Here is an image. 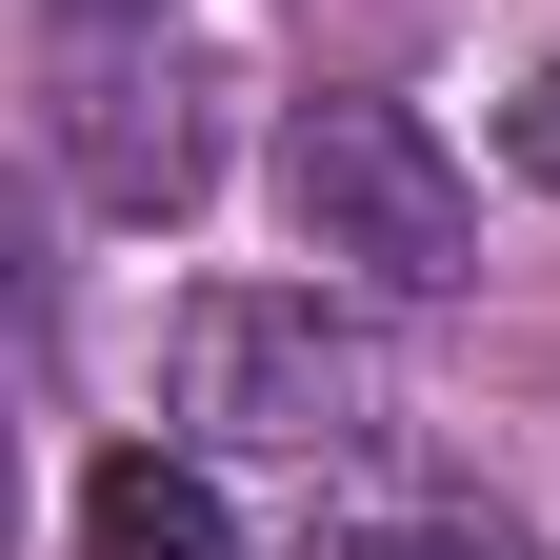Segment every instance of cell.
I'll return each instance as SVG.
<instances>
[{
  "instance_id": "6da1fadb",
  "label": "cell",
  "mask_w": 560,
  "mask_h": 560,
  "mask_svg": "<svg viewBox=\"0 0 560 560\" xmlns=\"http://www.w3.org/2000/svg\"><path fill=\"white\" fill-rule=\"evenodd\" d=\"M161 381H180V441H200V460H280V480H320V460L381 441V340L340 320L320 280H221V301H180Z\"/></svg>"
},
{
  "instance_id": "7a4b0ae2",
  "label": "cell",
  "mask_w": 560,
  "mask_h": 560,
  "mask_svg": "<svg viewBox=\"0 0 560 560\" xmlns=\"http://www.w3.org/2000/svg\"><path fill=\"white\" fill-rule=\"evenodd\" d=\"M280 221L361 280V301H460V280H480V200H460V161H441L400 101H361V81H320L301 120H280Z\"/></svg>"
},
{
  "instance_id": "3957f363",
  "label": "cell",
  "mask_w": 560,
  "mask_h": 560,
  "mask_svg": "<svg viewBox=\"0 0 560 560\" xmlns=\"http://www.w3.org/2000/svg\"><path fill=\"white\" fill-rule=\"evenodd\" d=\"M40 140H60V180H81L101 221H180V200H200L221 120H200V60L161 40V0L60 21V60H40Z\"/></svg>"
},
{
  "instance_id": "277c9868",
  "label": "cell",
  "mask_w": 560,
  "mask_h": 560,
  "mask_svg": "<svg viewBox=\"0 0 560 560\" xmlns=\"http://www.w3.org/2000/svg\"><path fill=\"white\" fill-rule=\"evenodd\" d=\"M81 560H241V521H221V480H200V460L140 441V460L81 480Z\"/></svg>"
},
{
  "instance_id": "5b68a950",
  "label": "cell",
  "mask_w": 560,
  "mask_h": 560,
  "mask_svg": "<svg viewBox=\"0 0 560 560\" xmlns=\"http://www.w3.org/2000/svg\"><path fill=\"white\" fill-rule=\"evenodd\" d=\"M320 560H540L521 521H480V501H400V521H340Z\"/></svg>"
},
{
  "instance_id": "8992f818",
  "label": "cell",
  "mask_w": 560,
  "mask_h": 560,
  "mask_svg": "<svg viewBox=\"0 0 560 560\" xmlns=\"http://www.w3.org/2000/svg\"><path fill=\"white\" fill-rule=\"evenodd\" d=\"M501 140H521V180L560 200V60H540V81H521V120H501Z\"/></svg>"
},
{
  "instance_id": "52a82bcc",
  "label": "cell",
  "mask_w": 560,
  "mask_h": 560,
  "mask_svg": "<svg viewBox=\"0 0 560 560\" xmlns=\"http://www.w3.org/2000/svg\"><path fill=\"white\" fill-rule=\"evenodd\" d=\"M60 21H120V0H60Z\"/></svg>"
}]
</instances>
